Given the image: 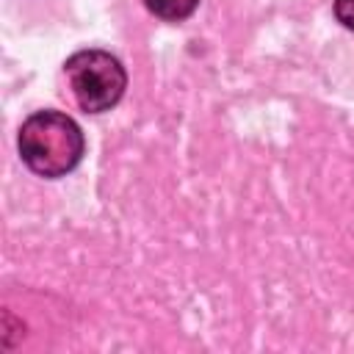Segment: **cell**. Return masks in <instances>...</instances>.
<instances>
[{
    "mask_svg": "<svg viewBox=\"0 0 354 354\" xmlns=\"http://www.w3.org/2000/svg\"><path fill=\"white\" fill-rule=\"evenodd\" d=\"M17 149L22 163L33 174L44 180H58L80 166L86 155V136L72 116L44 108L22 122Z\"/></svg>",
    "mask_w": 354,
    "mask_h": 354,
    "instance_id": "1",
    "label": "cell"
},
{
    "mask_svg": "<svg viewBox=\"0 0 354 354\" xmlns=\"http://www.w3.org/2000/svg\"><path fill=\"white\" fill-rule=\"evenodd\" d=\"M64 75L75 102L86 113H105L124 97L127 72L108 50H77L64 61Z\"/></svg>",
    "mask_w": 354,
    "mask_h": 354,
    "instance_id": "2",
    "label": "cell"
},
{
    "mask_svg": "<svg viewBox=\"0 0 354 354\" xmlns=\"http://www.w3.org/2000/svg\"><path fill=\"white\" fill-rule=\"evenodd\" d=\"M144 6L152 17L163 22H183L196 11L199 0H144Z\"/></svg>",
    "mask_w": 354,
    "mask_h": 354,
    "instance_id": "3",
    "label": "cell"
},
{
    "mask_svg": "<svg viewBox=\"0 0 354 354\" xmlns=\"http://www.w3.org/2000/svg\"><path fill=\"white\" fill-rule=\"evenodd\" d=\"M335 17L343 28L354 30V0H335Z\"/></svg>",
    "mask_w": 354,
    "mask_h": 354,
    "instance_id": "4",
    "label": "cell"
}]
</instances>
